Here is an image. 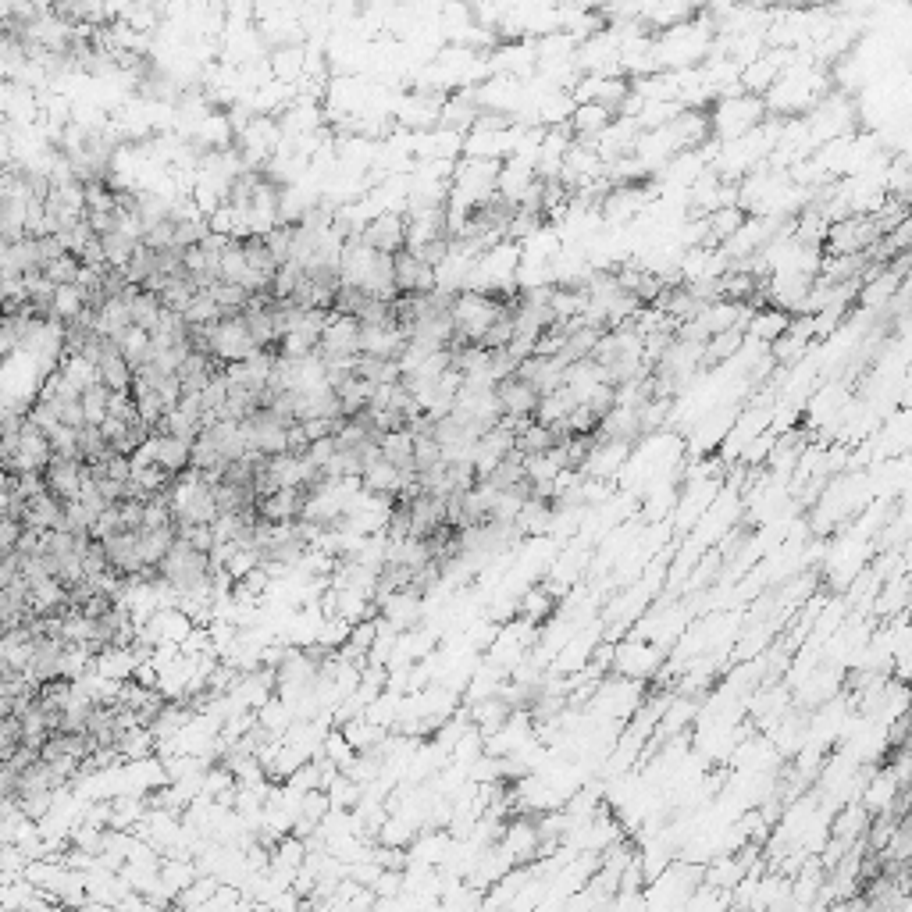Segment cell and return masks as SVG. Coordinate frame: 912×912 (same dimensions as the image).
I'll list each match as a JSON object with an SVG mask.
<instances>
[{
	"label": "cell",
	"mask_w": 912,
	"mask_h": 912,
	"mask_svg": "<svg viewBox=\"0 0 912 912\" xmlns=\"http://www.w3.org/2000/svg\"><path fill=\"white\" fill-rule=\"evenodd\" d=\"M766 118V104L759 93H738V97H720L713 114H709V136H717L720 143L738 139L745 132H752Z\"/></svg>",
	"instance_id": "cell-1"
},
{
	"label": "cell",
	"mask_w": 912,
	"mask_h": 912,
	"mask_svg": "<svg viewBox=\"0 0 912 912\" xmlns=\"http://www.w3.org/2000/svg\"><path fill=\"white\" fill-rule=\"evenodd\" d=\"M877 239H880V228L870 214H848V218H838L827 225L820 250L823 253H863V250H870Z\"/></svg>",
	"instance_id": "cell-2"
},
{
	"label": "cell",
	"mask_w": 912,
	"mask_h": 912,
	"mask_svg": "<svg viewBox=\"0 0 912 912\" xmlns=\"http://www.w3.org/2000/svg\"><path fill=\"white\" fill-rule=\"evenodd\" d=\"M82 464L79 456H68V453H50L47 467H43V485L47 492H54L61 503H75L82 496Z\"/></svg>",
	"instance_id": "cell-3"
},
{
	"label": "cell",
	"mask_w": 912,
	"mask_h": 912,
	"mask_svg": "<svg viewBox=\"0 0 912 912\" xmlns=\"http://www.w3.org/2000/svg\"><path fill=\"white\" fill-rule=\"evenodd\" d=\"M360 239H364V243L378 253H399L403 246H407V214L378 211L371 221H364Z\"/></svg>",
	"instance_id": "cell-4"
},
{
	"label": "cell",
	"mask_w": 912,
	"mask_h": 912,
	"mask_svg": "<svg viewBox=\"0 0 912 912\" xmlns=\"http://www.w3.org/2000/svg\"><path fill=\"white\" fill-rule=\"evenodd\" d=\"M392 282H396V293H432L435 268L403 246L399 253H392Z\"/></svg>",
	"instance_id": "cell-5"
},
{
	"label": "cell",
	"mask_w": 912,
	"mask_h": 912,
	"mask_svg": "<svg viewBox=\"0 0 912 912\" xmlns=\"http://www.w3.org/2000/svg\"><path fill=\"white\" fill-rule=\"evenodd\" d=\"M22 524L29 531H54V528H65V503L54 496V492L40 489L33 496H25L22 506Z\"/></svg>",
	"instance_id": "cell-6"
},
{
	"label": "cell",
	"mask_w": 912,
	"mask_h": 912,
	"mask_svg": "<svg viewBox=\"0 0 912 912\" xmlns=\"http://www.w3.org/2000/svg\"><path fill=\"white\" fill-rule=\"evenodd\" d=\"M492 389H496V399H499V407H503L506 417H535L538 392L531 389L524 378L506 375V378H499Z\"/></svg>",
	"instance_id": "cell-7"
},
{
	"label": "cell",
	"mask_w": 912,
	"mask_h": 912,
	"mask_svg": "<svg viewBox=\"0 0 912 912\" xmlns=\"http://www.w3.org/2000/svg\"><path fill=\"white\" fill-rule=\"evenodd\" d=\"M788 321H791L788 310L766 303L763 310H752L749 314V321H745V339H756V342H763V346H770L777 335L788 332Z\"/></svg>",
	"instance_id": "cell-8"
},
{
	"label": "cell",
	"mask_w": 912,
	"mask_h": 912,
	"mask_svg": "<svg viewBox=\"0 0 912 912\" xmlns=\"http://www.w3.org/2000/svg\"><path fill=\"white\" fill-rule=\"evenodd\" d=\"M378 453H382V460H389L396 471H414V432H410V428L382 432L378 435Z\"/></svg>",
	"instance_id": "cell-9"
},
{
	"label": "cell",
	"mask_w": 912,
	"mask_h": 912,
	"mask_svg": "<svg viewBox=\"0 0 912 912\" xmlns=\"http://www.w3.org/2000/svg\"><path fill=\"white\" fill-rule=\"evenodd\" d=\"M613 118H617V114H613L610 107L592 104V100H581V104H574V111H570L567 122H570V129H574V136H599V132H603Z\"/></svg>",
	"instance_id": "cell-10"
},
{
	"label": "cell",
	"mask_w": 912,
	"mask_h": 912,
	"mask_svg": "<svg viewBox=\"0 0 912 912\" xmlns=\"http://www.w3.org/2000/svg\"><path fill=\"white\" fill-rule=\"evenodd\" d=\"M870 816L873 813L859 802V798H855V802H845V809H841L831 823V838H841V841H848V845L863 841V831H866V823H870Z\"/></svg>",
	"instance_id": "cell-11"
},
{
	"label": "cell",
	"mask_w": 912,
	"mask_h": 912,
	"mask_svg": "<svg viewBox=\"0 0 912 912\" xmlns=\"http://www.w3.org/2000/svg\"><path fill=\"white\" fill-rule=\"evenodd\" d=\"M139 553L143 563H161L168 556V549L175 546V521L171 524H154V528H139Z\"/></svg>",
	"instance_id": "cell-12"
},
{
	"label": "cell",
	"mask_w": 912,
	"mask_h": 912,
	"mask_svg": "<svg viewBox=\"0 0 912 912\" xmlns=\"http://www.w3.org/2000/svg\"><path fill=\"white\" fill-rule=\"evenodd\" d=\"M118 271H122V278H125L129 285H147L150 278L157 275V250H154V246L143 243V239H139L136 250H132V257H129V261H125Z\"/></svg>",
	"instance_id": "cell-13"
},
{
	"label": "cell",
	"mask_w": 912,
	"mask_h": 912,
	"mask_svg": "<svg viewBox=\"0 0 912 912\" xmlns=\"http://www.w3.org/2000/svg\"><path fill=\"white\" fill-rule=\"evenodd\" d=\"M97 239H100V250H104V261L111 264V268H122L139 243L136 236H129L122 228H111V232H104V236H97Z\"/></svg>",
	"instance_id": "cell-14"
},
{
	"label": "cell",
	"mask_w": 912,
	"mask_h": 912,
	"mask_svg": "<svg viewBox=\"0 0 912 912\" xmlns=\"http://www.w3.org/2000/svg\"><path fill=\"white\" fill-rule=\"evenodd\" d=\"M114 342H118V350H122V357L129 360L132 371H136L139 364H147V360H150V332H143V328L129 325Z\"/></svg>",
	"instance_id": "cell-15"
},
{
	"label": "cell",
	"mask_w": 912,
	"mask_h": 912,
	"mask_svg": "<svg viewBox=\"0 0 912 912\" xmlns=\"http://www.w3.org/2000/svg\"><path fill=\"white\" fill-rule=\"evenodd\" d=\"M25 535V524L15 521V517H4L0 513V556H11L18 549V542H22Z\"/></svg>",
	"instance_id": "cell-16"
}]
</instances>
